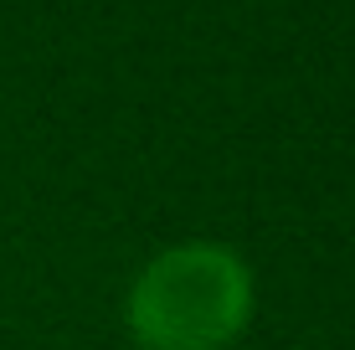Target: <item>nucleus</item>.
Listing matches in <instances>:
<instances>
[{
  "label": "nucleus",
  "instance_id": "f257e3e1",
  "mask_svg": "<svg viewBox=\"0 0 355 350\" xmlns=\"http://www.w3.org/2000/svg\"><path fill=\"white\" fill-rule=\"evenodd\" d=\"M252 268L222 243H175L129 283L124 324L139 350H227L252 324Z\"/></svg>",
  "mask_w": 355,
  "mask_h": 350
}]
</instances>
